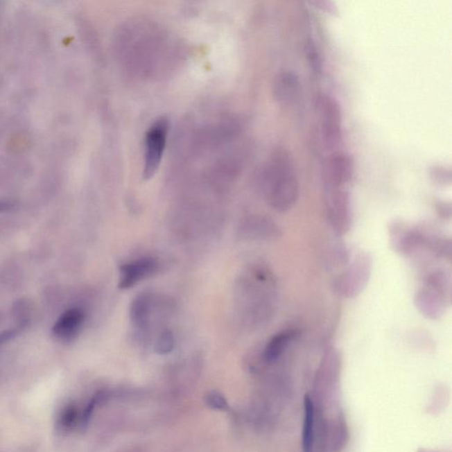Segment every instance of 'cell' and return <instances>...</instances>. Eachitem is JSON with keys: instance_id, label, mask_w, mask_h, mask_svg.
Instances as JSON below:
<instances>
[{"instance_id": "21", "label": "cell", "mask_w": 452, "mask_h": 452, "mask_svg": "<svg viewBox=\"0 0 452 452\" xmlns=\"http://www.w3.org/2000/svg\"><path fill=\"white\" fill-rule=\"evenodd\" d=\"M432 176L435 182L442 184V185L451 183V173H449L446 174V171H445L444 168H435V169L433 171Z\"/></svg>"}, {"instance_id": "5", "label": "cell", "mask_w": 452, "mask_h": 452, "mask_svg": "<svg viewBox=\"0 0 452 452\" xmlns=\"http://www.w3.org/2000/svg\"><path fill=\"white\" fill-rule=\"evenodd\" d=\"M169 125L166 119L160 118L148 128L145 135L144 177L150 179L156 173L162 160Z\"/></svg>"}, {"instance_id": "4", "label": "cell", "mask_w": 452, "mask_h": 452, "mask_svg": "<svg viewBox=\"0 0 452 452\" xmlns=\"http://www.w3.org/2000/svg\"><path fill=\"white\" fill-rule=\"evenodd\" d=\"M326 214L329 225L338 236L349 232L353 222L349 193L341 189H326Z\"/></svg>"}, {"instance_id": "11", "label": "cell", "mask_w": 452, "mask_h": 452, "mask_svg": "<svg viewBox=\"0 0 452 452\" xmlns=\"http://www.w3.org/2000/svg\"><path fill=\"white\" fill-rule=\"evenodd\" d=\"M85 321V314L80 308H71L61 315L53 327V333L62 341L73 340L78 336Z\"/></svg>"}, {"instance_id": "13", "label": "cell", "mask_w": 452, "mask_h": 452, "mask_svg": "<svg viewBox=\"0 0 452 452\" xmlns=\"http://www.w3.org/2000/svg\"><path fill=\"white\" fill-rule=\"evenodd\" d=\"M298 336V331L295 329H286L279 333L273 336L268 342L263 350V359L266 363H272L279 360L289 345Z\"/></svg>"}, {"instance_id": "22", "label": "cell", "mask_w": 452, "mask_h": 452, "mask_svg": "<svg viewBox=\"0 0 452 452\" xmlns=\"http://www.w3.org/2000/svg\"><path fill=\"white\" fill-rule=\"evenodd\" d=\"M21 328L24 327L6 329V331L0 332V347L6 344V342L10 341L12 338H14L19 333Z\"/></svg>"}, {"instance_id": "3", "label": "cell", "mask_w": 452, "mask_h": 452, "mask_svg": "<svg viewBox=\"0 0 452 452\" xmlns=\"http://www.w3.org/2000/svg\"><path fill=\"white\" fill-rule=\"evenodd\" d=\"M372 257L367 252L355 257L347 269L334 282V290L345 299H353L360 295L369 283L372 272Z\"/></svg>"}, {"instance_id": "10", "label": "cell", "mask_w": 452, "mask_h": 452, "mask_svg": "<svg viewBox=\"0 0 452 452\" xmlns=\"http://www.w3.org/2000/svg\"><path fill=\"white\" fill-rule=\"evenodd\" d=\"M302 85L299 77L292 71H282L273 82V94L281 106L289 107L299 98Z\"/></svg>"}, {"instance_id": "7", "label": "cell", "mask_w": 452, "mask_h": 452, "mask_svg": "<svg viewBox=\"0 0 452 452\" xmlns=\"http://www.w3.org/2000/svg\"><path fill=\"white\" fill-rule=\"evenodd\" d=\"M353 173V161L347 153L332 154L325 168L326 189H341L350 182Z\"/></svg>"}, {"instance_id": "15", "label": "cell", "mask_w": 452, "mask_h": 452, "mask_svg": "<svg viewBox=\"0 0 452 452\" xmlns=\"http://www.w3.org/2000/svg\"><path fill=\"white\" fill-rule=\"evenodd\" d=\"M79 422H80V415L78 408L73 403H69L64 406L58 415L56 422L58 431L62 433L72 431Z\"/></svg>"}, {"instance_id": "23", "label": "cell", "mask_w": 452, "mask_h": 452, "mask_svg": "<svg viewBox=\"0 0 452 452\" xmlns=\"http://www.w3.org/2000/svg\"><path fill=\"white\" fill-rule=\"evenodd\" d=\"M437 211L442 218H451V205L448 207L444 203L437 207Z\"/></svg>"}, {"instance_id": "6", "label": "cell", "mask_w": 452, "mask_h": 452, "mask_svg": "<svg viewBox=\"0 0 452 452\" xmlns=\"http://www.w3.org/2000/svg\"><path fill=\"white\" fill-rule=\"evenodd\" d=\"M322 119V137L328 148L337 147L342 140V115L338 103L328 95L318 100Z\"/></svg>"}, {"instance_id": "14", "label": "cell", "mask_w": 452, "mask_h": 452, "mask_svg": "<svg viewBox=\"0 0 452 452\" xmlns=\"http://www.w3.org/2000/svg\"><path fill=\"white\" fill-rule=\"evenodd\" d=\"M150 299L148 295L137 296L130 306V320L135 327L144 328L150 316Z\"/></svg>"}, {"instance_id": "8", "label": "cell", "mask_w": 452, "mask_h": 452, "mask_svg": "<svg viewBox=\"0 0 452 452\" xmlns=\"http://www.w3.org/2000/svg\"><path fill=\"white\" fill-rule=\"evenodd\" d=\"M157 269L158 261L153 257L140 258L123 264L119 270V287L123 290L132 288L141 280L153 275Z\"/></svg>"}, {"instance_id": "20", "label": "cell", "mask_w": 452, "mask_h": 452, "mask_svg": "<svg viewBox=\"0 0 452 452\" xmlns=\"http://www.w3.org/2000/svg\"><path fill=\"white\" fill-rule=\"evenodd\" d=\"M331 266L338 267L343 266L349 261V253H348L347 248L345 246H337L332 250V254L331 256Z\"/></svg>"}, {"instance_id": "24", "label": "cell", "mask_w": 452, "mask_h": 452, "mask_svg": "<svg viewBox=\"0 0 452 452\" xmlns=\"http://www.w3.org/2000/svg\"><path fill=\"white\" fill-rule=\"evenodd\" d=\"M14 202L0 201V212L8 211L14 207Z\"/></svg>"}, {"instance_id": "9", "label": "cell", "mask_w": 452, "mask_h": 452, "mask_svg": "<svg viewBox=\"0 0 452 452\" xmlns=\"http://www.w3.org/2000/svg\"><path fill=\"white\" fill-rule=\"evenodd\" d=\"M390 235L394 250L409 254L424 246L426 234L418 229L410 228L402 222H394L390 226Z\"/></svg>"}, {"instance_id": "1", "label": "cell", "mask_w": 452, "mask_h": 452, "mask_svg": "<svg viewBox=\"0 0 452 452\" xmlns=\"http://www.w3.org/2000/svg\"><path fill=\"white\" fill-rule=\"evenodd\" d=\"M263 186L268 202L277 211H288L298 201L299 184L295 161L286 148L274 150L263 171Z\"/></svg>"}, {"instance_id": "2", "label": "cell", "mask_w": 452, "mask_h": 452, "mask_svg": "<svg viewBox=\"0 0 452 452\" xmlns=\"http://www.w3.org/2000/svg\"><path fill=\"white\" fill-rule=\"evenodd\" d=\"M451 302V279L444 271H435L427 277L425 284L416 293V308L426 318L439 319Z\"/></svg>"}, {"instance_id": "12", "label": "cell", "mask_w": 452, "mask_h": 452, "mask_svg": "<svg viewBox=\"0 0 452 452\" xmlns=\"http://www.w3.org/2000/svg\"><path fill=\"white\" fill-rule=\"evenodd\" d=\"M302 452H315L316 415L315 403L311 397L306 395L304 399V416H303Z\"/></svg>"}, {"instance_id": "19", "label": "cell", "mask_w": 452, "mask_h": 452, "mask_svg": "<svg viewBox=\"0 0 452 452\" xmlns=\"http://www.w3.org/2000/svg\"><path fill=\"white\" fill-rule=\"evenodd\" d=\"M205 403L209 408L213 410H218V411H225L228 408L227 400L222 394L218 392H209L206 396Z\"/></svg>"}, {"instance_id": "18", "label": "cell", "mask_w": 452, "mask_h": 452, "mask_svg": "<svg viewBox=\"0 0 452 452\" xmlns=\"http://www.w3.org/2000/svg\"><path fill=\"white\" fill-rule=\"evenodd\" d=\"M306 59L308 60L310 66L312 69L316 73H320L322 71V60L320 57L315 44L311 40L306 42Z\"/></svg>"}, {"instance_id": "16", "label": "cell", "mask_w": 452, "mask_h": 452, "mask_svg": "<svg viewBox=\"0 0 452 452\" xmlns=\"http://www.w3.org/2000/svg\"><path fill=\"white\" fill-rule=\"evenodd\" d=\"M106 398H107V393L103 392V390L96 392L95 395L92 397V399L89 400L88 405H87L86 408H84L82 415H80V423L82 427H85V426L88 425L90 418H92L96 406H98L100 403H102Z\"/></svg>"}, {"instance_id": "17", "label": "cell", "mask_w": 452, "mask_h": 452, "mask_svg": "<svg viewBox=\"0 0 452 452\" xmlns=\"http://www.w3.org/2000/svg\"><path fill=\"white\" fill-rule=\"evenodd\" d=\"M175 347L173 334L170 331H164L158 337L155 344V351L159 355H166L172 353Z\"/></svg>"}]
</instances>
